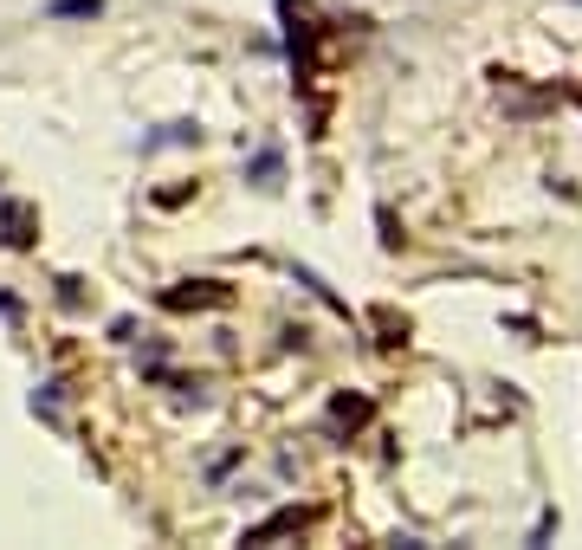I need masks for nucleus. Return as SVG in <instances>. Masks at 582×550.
Instances as JSON below:
<instances>
[{"mask_svg":"<svg viewBox=\"0 0 582 550\" xmlns=\"http://www.w3.org/2000/svg\"><path fill=\"white\" fill-rule=\"evenodd\" d=\"M576 7H582V0H576Z\"/></svg>","mask_w":582,"mask_h":550,"instance_id":"3","label":"nucleus"},{"mask_svg":"<svg viewBox=\"0 0 582 550\" xmlns=\"http://www.w3.org/2000/svg\"><path fill=\"white\" fill-rule=\"evenodd\" d=\"M279 169H285L279 143H266V149H253V162H246V182H253V188H279Z\"/></svg>","mask_w":582,"mask_h":550,"instance_id":"1","label":"nucleus"},{"mask_svg":"<svg viewBox=\"0 0 582 550\" xmlns=\"http://www.w3.org/2000/svg\"><path fill=\"white\" fill-rule=\"evenodd\" d=\"M52 20H97V13H104V0H52Z\"/></svg>","mask_w":582,"mask_h":550,"instance_id":"2","label":"nucleus"}]
</instances>
